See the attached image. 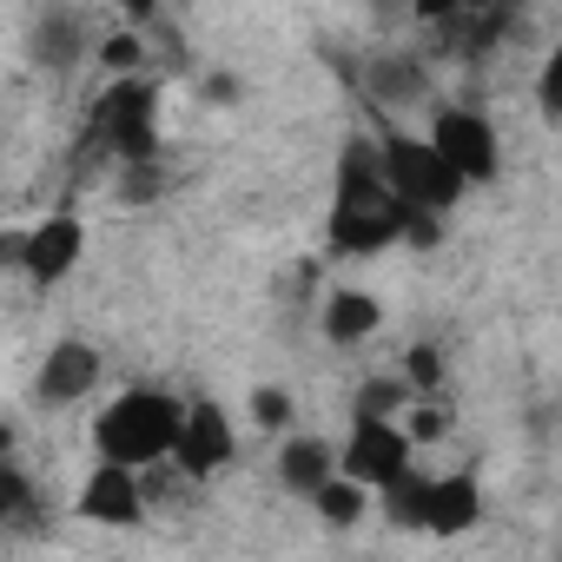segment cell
Here are the masks:
<instances>
[{
	"mask_svg": "<svg viewBox=\"0 0 562 562\" xmlns=\"http://www.w3.org/2000/svg\"><path fill=\"white\" fill-rule=\"evenodd\" d=\"M411 245V212L391 199L384 159L371 133H351L338 153V179H331V212H325V251L331 258H384Z\"/></svg>",
	"mask_w": 562,
	"mask_h": 562,
	"instance_id": "cell-1",
	"label": "cell"
},
{
	"mask_svg": "<svg viewBox=\"0 0 562 562\" xmlns=\"http://www.w3.org/2000/svg\"><path fill=\"white\" fill-rule=\"evenodd\" d=\"M186 411H192V397H179L166 384H126V391H113L100 404L93 430H87L93 437V463H120V470H139V476L159 470V463H172Z\"/></svg>",
	"mask_w": 562,
	"mask_h": 562,
	"instance_id": "cell-2",
	"label": "cell"
},
{
	"mask_svg": "<svg viewBox=\"0 0 562 562\" xmlns=\"http://www.w3.org/2000/svg\"><path fill=\"white\" fill-rule=\"evenodd\" d=\"M87 146H100L113 166H159V87L139 80H106V93L87 106Z\"/></svg>",
	"mask_w": 562,
	"mask_h": 562,
	"instance_id": "cell-3",
	"label": "cell"
},
{
	"mask_svg": "<svg viewBox=\"0 0 562 562\" xmlns=\"http://www.w3.org/2000/svg\"><path fill=\"white\" fill-rule=\"evenodd\" d=\"M378 159H384V179H391V199L404 212H424V218H450L470 186L450 172V159L430 146V133H404V126H384L378 133Z\"/></svg>",
	"mask_w": 562,
	"mask_h": 562,
	"instance_id": "cell-4",
	"label": "cell"
},
{
	"mask_svg": "<svg viewBox=\"0 0 562 562\" xmlns=\"http://www.w3.org/2000/svg\"><path fill=\"white\" fill-rule=\"evenodd\" d=\"M378 509H384V522H397V529H417V536L450 542V536H470V529L483 522V490H476L470 470H450V476L417 470L411 483H397L391 496H378Z\"/></svg>",
	"mask_w": 562,
	"mask_h": 562,
	"instance_id": "cell-5",
	"label": "cell"
},
{
	"mask_svg": "<svg viewBox=\"0 0 562 562\" xmlns=\"http://www.w3.org/2000/svg\"><path fill=\"white\" fill-rule=\"evenodd\" d=\"M8 258L21 265L27 285L54 292V285H67V278L80 271V258H87V218L67 212V205H54V212H41L34 225L8 232Z\"/></svg>",
	"mask_w": 562,
	"mask_h": 562,
	"instance_id": "cell-6",
	"label": "cell"
},
{
	"mask_svg": "<svg viewBox=\"0 0 562 562\" xmlns=\"http://www.w3.org/2000/svg\"><path fill=\"white\" fill-rule=\"evenodd\" d=\"M430 146L450 159V172L476 192V186H496L503 179V133L483 106H437L430 113Z\"/></svg>",
	"mask_w": 562,
	"mask_h": 562,
	"instance_id": "cell-7",
	"label": "cell"
},
{
	"mask_svg": "<svg viewBox=\"0 0 562 562\" xmlns=\"http://www.w3.org/2000/svg\"><path fill=\"white\" fill-rule=\"evenodd\" d=\"M338 476L364 483L371 496H391L417 476V443L404 437V424H351L338 437Z\"/></svg>",
	"mask_w": 562,
	"mask_h": 562,
	"instance_id": "cell-8",
	"label": "cell"
},
{
	"mask_svg": "<svg viewBox=\"0 0 562 562\" xmlns=\"http://www.w3.org/2000/svg\"><path fill=\"white\" fill-rule=\"evenodd\" d=\"M238 463V417L218 404V397H192L186 411V430H179V450H172V470L186 483H212Z\"/></svg>",
	"mask_w": 562,
	"mask_h": 562,
	"instance_id": "cell-9",
	"label": "cell"
},
{
	"mask_svg": "<svg viewBox=\"0 0 562 562\" xmlns=\"http://www.w3.org/2000/svg\"><path fill=\"white\" fill-rule=\"evenodd\" d=\"M153 509L146 496V476L139 470H120V463H87L80 490H74V516L87 529H139Z\"/></svg>",
	"mask_w": 562,
	"mask_h": 562,
	"instance_id": "cell-10",
	"label": "cell"
},
{
	"mask_svg": "<svg viewBox=\"0 0 562 562\" xmlns=\"http://www.w3.org/2000/svg\"><path fill=\"white\" fill-rule=\"evenodd\" d=\"M100 384H106V358H100V345H87V338H54L47 358H41V371H34V397H41L47 411H74V404H87Z\"/></svg>",
	"mask_w": 562,
	"mask_h": 562,
	"instance_id": "cell-11",
	"label": "cell"
},
{
	"mask_svg": "<svg viewBox=\"0 0 562 562\" xmlns=\"http://www.w3.org/2000/svg\"><path fill=\"white\" fill-rule=\"evenodd\" d=\"M278 483H285L299 503H312L331 476H338V443L325 430H292V437H278Z\"/></svg>",
	"mask_w": 562,
	"mask_h": 562,
	"instance_id": "cell-12",
	"label": "cell"
},
{
	"mask_svg": "<svg viewBox=\"0 0 562 562\" xmlns=\"http://www.w3.org/2000/svg\"><path fill=\"white\" fill-rule=\"evenodd\" d=\"M318 331H325V345L358 351V345H371V338L384 331V299L364 292V285H338V292H325V305H318Z\"/></svg>",
	"mask_w": 562,
	"mask_h": 562,
	"instance_id": "cell-13",
	"label": "cell"
},
{
	"mask_svg": "<svg viewBox=\"0 0 562 562\" xmlns=\"http://www.w3.org/2000/svg\"><path fill=\"white\" fill-rule=\"evenodd\" d=\"M424 87H430L424 60H411V54H378V60H371V93H378V106H417Z\"/></svg>",
	"mask_w": 562,
	"mask_h": 562,
	"instance_id": "cell-14",
	"label": "cell"
},
{
	"mask_svg": "<svg viewBox=\"0 0 562 562\" xmlns=\"http://www.w3.org/2000/svg\"><path fill=\"white\" fill-rule=\"evenodd\" d=\"M411 384L397 378V371H384V378H364L358 384V397H351V424H397L404 411H411Z\"/></svg>",
	"mask_w": 562,
	"mask_h": 562,
	"instance_id": "cell-15",
	"label": "cell"
},
{
	"mask_svg": "<svg viewBox=\"0 0 562 562\" xmlns=\"http://www.w3.org/2000/svg\"><path fill=\"white\" fill-rule=\"evenodd\" d=\"M371 509H378V496H371L364 483H351V476H331V483L312 496V516H318L325 529H358Z\"/></svg>",
	"mask_w": 562,
	"mask_h": 562,
	"instance_id": "cell-16",
	"label": "cell"
},
{
	"mask_svg": "<svg viewBox=\"0 0 562 562\" xmlns=\"http://www.w3.org/2000/svg\"><path fill=\"white\" fill-rule=\"evenodd\" d=\"M397 424H404V437H411L417 450H430V443H443V437L457 430V417H450L443 397H411V411H404Z\"/></svg>",
	"mask_w": 562,
	"mask_h": 562,
	"instance_id": "cell-17",
	"label": "cell"
},
{
	"mask_svg": "<svg viewBox=\"0 0 562 562\" xmlns=\"http://www.w3.org/2000/svg\"><path fill=\"white\" fill-rule=\"evenodd\" d=\"M245 411H251V424H258L265 437H292V424H299V404H292L285 384H258Z\"/></svg>",
	"mask_w": 562,
	"mask_h": 562,
	"instance_id": "cell-18",
	"label": "cell"
},
{
	"mask_svg": "<svg viewBox=\"0 0 562 562\" xmlns=\"http://www.w3.org/2000/svg\"><path fill=\"white\" fill-rule=\"evenodd\" d=\"M397 378H404V384H411L417 397H443V351L417 338V345H411V351L397 358Z\"/></svg>",
	"mask_w": 562,
	"mask_h": 562,
	"instance_id": "cell-19",
	"label": "cell"
},
{
	"mask_svg": "<svg viewBox=\"0 0 562 562\" xmlns=\"http://www.w3.org/2000/svg\"><path fill=\"white\" fill-rule=\"evenodd\" d=\"M93 54H100V67H106L113 80H139V60H146V41L120 27V34H106V41H100Z\"/></svg>",
	"mask_w": 562,
	"mask_h": 562,
	"instance_id": "cell-20",
	"label": "cell"
},
{
	"mask_svg": "<svg viewBox=\"0 0 562 562\" xmlns=\"http://www.w3.org/2000/svg\"><path fill=\"white\" fill-rule=\"evenodd\" d=\"M536 93H542V106L562 120V41L549 47V60H542V74H536Z\"/></svg>",
	"mask_w": 562,
	"mask_h": 562,
	"instance_id": "cell-21",
	"label": "cell"
}]
</instances>
